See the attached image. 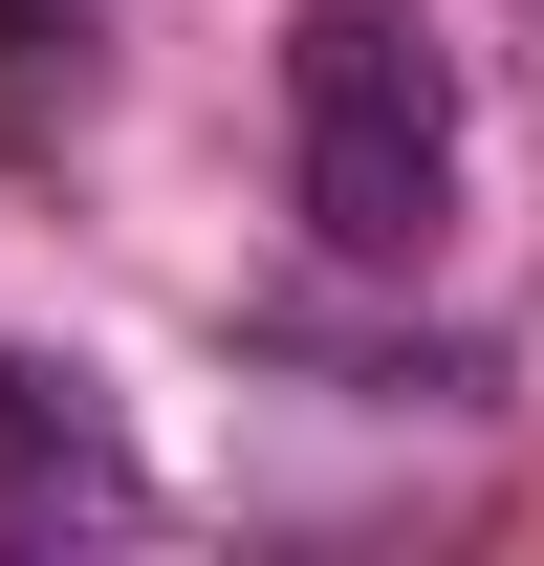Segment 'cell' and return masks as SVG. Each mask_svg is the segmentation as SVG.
I'll list each match as a JSON object with an SVG mask.
<instances>
[{"mask_svg":"<svg viewBox=\"0 0 544 566\" xmlns=\"http://www.w3.org/2000/svg\"><path fill=\"white\" fill-rule=\"evenodd\" d=\"M283 175H305V240L327 262H436L458 218V66L414 0H305L283 22Z\"/></svg>","mask_w":544,"mask_h":566,"instance_id":"cell-1","label":"cell"},{"mask_svg":"<svg viewBox=\"0 0 544 566\" xmlns=\"http://www.w3.org/2000/svg\"><path fill=\"white\" fill-rule=\"evenodd\" d=\"M66 523H109V545H132L153 480H132V436L87 415L66 370H22V349H0V545H66Z\"/></svg>","mask_w":544,"mask_h":566,"instance_id":"cell-2","label":"cell"}]
</instances>
